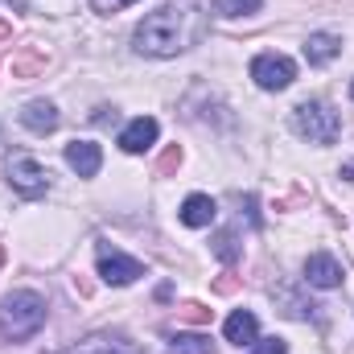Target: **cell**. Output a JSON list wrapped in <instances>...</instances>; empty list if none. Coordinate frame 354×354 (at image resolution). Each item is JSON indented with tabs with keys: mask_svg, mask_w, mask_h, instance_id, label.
<instances>
[{
	"mask_svg": "<svg viewBox=\"0 0 354 354\" xmlns=\"http://www.w3.org/2000/svg\"><path fill=\"white\" fill-rule=\"evenodd\" d=\"M0 37H8V21H0Z\"/></svg>",
	"mask_w": 354,
	"mask_h": 354,
	"instance_id": "7402d4cb",
	"label": "cell"
},
{
	"mask_svg": "<svg viewBox=\"0 0 354 354\" xmlns=\"http://www.w3.org/2000/svg\"><path fill=\"white\" fill-rule=\"evenodd\" d=\"M342 280H346V272H342V264L330 252H313L305 260V284H313V288H338Z\"/></svg>",
	"mask_w": 354,
	"mask_h": 354,
	"instance_id": "52a82bcc",
	"label": "cell"
},
{
	"mask_svg": "<svg viewBox=\"0 0 354 354\" xmlns=\"http://www.w3.org/2000/svg\"><path fill=\"white\" fill-rule=\"evenodd\" d=\"M210 29V17L202 4L194 0H177V4H165L157 12H149L136 33H132V50L145 54V58H174V54H185L194 50Z\"/></svg>",
	"mask_w": 354,
	"mask_h": 354,
	"instance_id": "6da1fadb",
	"label": "cell"
},
{
	"mask_svg": "<svg viewBox=\"0 0 354 354\" xmlns=\"http://www.w3.org/2000/svg\"><path fill=\"white\" fill-rule=\"evenodd\" d=\"M46 326V301L29 288H17L0 301V334L12 338V342H25L33 338L37 330Z\"/></svg>",
	"mask_w": 354,
	"mask_h": 354,
	"instance_id": "7a4b0ae2",
	"label": "cell"
},
{
	"mask_svg": "<svg viewBox=\"0 0 354 354\" xmlns=\"http://www.w3.org/2000/svg\"><path fill=\"white\" fill-rule=\"evenodd\" d=\"M264 0H223V12L227 17H248V12H260Z\"/></svg>",
	"mask_w": 354,
	"mask_h": 354,
	"instance_id": "e0dca14e",
	"label": "cell"
},
{
	"mask_svg": "<svg viewBox=\"0 0 354 354\" xmlns=\"http://www.w3.org/2000/svg\"><path fill=\"white\" fill-rule=\"evenodd\" d=\"M8 185H12L17 194H25V198H37V194L50 189V169L37 165L29 153H12V157H8Z\"/></svg>",
	"mask_w": 354,
	"mask_h": 354,
	"instance_id": "277c9868",
	"label": "cell"
},
{
	"mask_svg": "<svg viewBox=\"0 0 354 354\" xmlns=\"http://www.w3.org/2000/svg\"><path fill=\"white\" fill-rule=\"evenodd\" d=\"M214 252H218V260L235 264V260H239V243H235V231H218V235H214Z\"/></svg>",
	"mask_w": 354,
	"mask_h": 354,
	"instance_id": "9a60e30c",
	"label": "cell"
},
{
	"mask_svg": "<svg viewBox=\"0 0 354 354\" xmlns=\"http://www.w3.org/2000/svg\"><path fill=\"white\" fill-rule=\"evenodd\" d=\"M21 124H25L29 132L46 136V132H54V128H58V107H54L50 99H33V103H25V107H21Z\"/></svg>",
	"mask_w": 354,
	"mask_h": 354,
	"instance_id": "30bf717a",
	"label": "cell"
},
{
	"mask_svg": "<svg viewBox=\"0 0 354 354\" xmlns=\"http://www.w3.org/2000/svg\"><path fill=\"white\" fill-rule=\"evenodd\" d=\"M66 354H120L107 338H87V342H75Z\"/></svg>",
	"mask_w": 354,
	"mask_h": 354,
	"instance_id": "2e32d148",
	"label": "cell"
},
{
	"mask_svg": "<svg viewBox=\"0 0 354 354\" xmlns=\"http://www.w3.org/2000/svg\"><path fill=\"white\" fill-rule=\"evenodd\" d=\"M223 334H227L231 346H256V342H260V322H256L252 309H235V313L227 317Z\"/></svg>",
	"mask_w": 354,
	"mask_h": 354,
	"instance_id": "9c48e42d",
	"label": "cell"
},
{
	"mask_svg": "<svg viewBox=\"0 0 354 354\" xmlns=\"http://www.w3.org/2000/svg\"><path fill=\"white\" fill-rule=\"evenodd\" d=\"M181 317L202 326V322H210V309H202V305H181Z\"/></svg>",
	"mask_w": 354,
	"mask_h": 354,
	"instance_id": "d6986e66",
	"label": "cell"
},
{
	"mask_svg": "<svg viewBox=\"0 0 354 354\" xmlns=\"http://www.w3.org/2000/svg\"><path fill=\"white\" fill-rule=\"evenodd\" d=\"M351 95H354V83H351Z\"/></svg>",
	"mask_w": 354,
	"mask_h": 354,
	"instance_id": "603a6c76",
	"label": "cell"
},
{
	"mask_svg": "<svg viewBox=\"0 0 354 354\" xmlns=\"http://www.w3.org/2000/svg\"><path fill=\"white\" fill-rule=\"evenodd\" d=\"M66 165L79 177H95L99 165H103V153H99V145H91V140H75V145H66Z\"/></svg>",
	"mask_w": 354,
	"mask_h": 354,
	"instance_id": "8fae6325",
	"label": "cell"
},
{
	"mask_svg": "<svg viewBox=\"0 0 354 354\" xmlns=\"http://www.w3.org/2000/svg\"><path fill=\"white\" fill-rule=\"evenodd\" d=\"M99 276L107 284L124 288V284H132V280L145 276V264L132 260V256H124V252H115V248H107V243H99Z\"/></svg>",
	"mask_w": 354,
	"mask_h": 354,
	"instance_id": "5b68a950",
	"label": "cell"
},
{
	"mask_svg": "<svg viewBox=\"0 0 354 354\" xmlns=\"http://www.w3.org/2000/svg\"><path fill=\"white\" fill-rule=\"evenodd\" d=\"M157 132H161V128H157L153 115H136V120L120 132V149H124V153H145V149L157 145Z\"/></svg>",
	"mask_w": 354,
	"mask_h": 354,
	"instance_id": "ba28073f",
	"label": "cell"
},
{
	"mask_svg": "<svg viewBox=\"0 0 354 354\" xmlns=\"http://www.w3.org/2000/svg\"><path fill=\"white\" fill-rule=\"evenodd\" d=\"M177 161H181V149H177V145H174V149H169V153L161 157V174H169V169H174Z\"/></svg>",
	"mask_w": 354,
	"mask_h": 354,
	"instance_id": "44dd1931",
	"label": "cell"
},
{
	"mask_svg": "<svg viewBox=\"0 0 354 354\" xmlns=\"http://www.w3.org/2000/svg\"><path fill=\"white\" fill-rule=\"evenodd\" d=\"M128 4H136V0H91L95 12H120V8H128Z\"/></svg>",
	"mask_w": 354,
	"mask_h": 354,
	"instance_id": "ffe728a7",
	"label": "cell"
},
{
	"mask_svg": "<svg viewBox=\"0 0 354 354\" xmlns=\"http://www.w3.org/2000/svg\"><path fill=\"white\" fill-rule=\"evenodd\" d=\"M338 54H342V41L334 33H309V41H305V62L309 66H326Z\"/></svg>",
	"mask_w": 354,
	"mask_h": 354,
	"instance_id": "4fadbf2b",
	"label": "cell"
},
{
	"mask_svg": "<svg viewBox=\"0 0 354 354\" xmlns=\"http://www.w3.org/2000/svg\"><path fill=\"white\" fill-rule=\"evenodd\" d=\"M252 354H288V346L280 342V338H264V342H256Z\"/></svg>",
	"mask_w": 354,
	"mask_h": 354,
	"instance_id": "ac0fdd59",
	"label": "cell"
},
{
	"mask_svg": "<svg viewBox=\"0 0 354 354\" xmlns=\"http://www.w3.org/2000/svg\"><path fill=\"white\" fill-rule=\"evenodd\" d=\"M181 223L185 227H210L214 223V214H218V206H214V198L210 194H189L185 202H181Z\"/></svg>",
	"mask_w": 354,
	"mask_h": 354,
	"instance_id": "7c38bea8",
	"label": "cell"
},
{
	"mask_svg": "<svg viewBox=\"0 0 354 354\" xmlns=\"http://www.w3.org/2000/svg\"><path fill=\"white\" fill-rule=\"evenodd\" d=\"M169 346H174V354H210L214 351L206 334H174Z\"/></svg>",
	"mask_w": 354,
	"mask_h": 354,
	"instance_id": "5bb4252c",
	"label": "cell"
},
{
	"mask_svg": "<svg viewBox=\"0 0 354 354\" xmlns=\"http://www.w3.org/2000/svg\"><path fill=\"white\" fill-rule=\"evenodd\" d=\"M252 79L264 91H284L297 79V66H292V58H284V54H260V58L252 62Z\"/></svg>",
	"mask_w": 354,
	"mask_h": 354,
	"instance_id": "8992f818",
	"label": "cell"
},
{
	"mask_svg": "<svg viewBox=\"0 0 354 354\" xmlns=\"http://www.w3.org/2000/svg\"><path fill=\"white\" fill-rule=\"evenodd\" d=\"M292 132L305 136L309 145H334V140L342 136V115H338L330 103L305 99L301 107H292Z\"/></svg>",
	"mask_w": 354,
	"mask_h": 354,
	"instance_id": "3957f363",
	"label": "cell"
}]
</instances>
